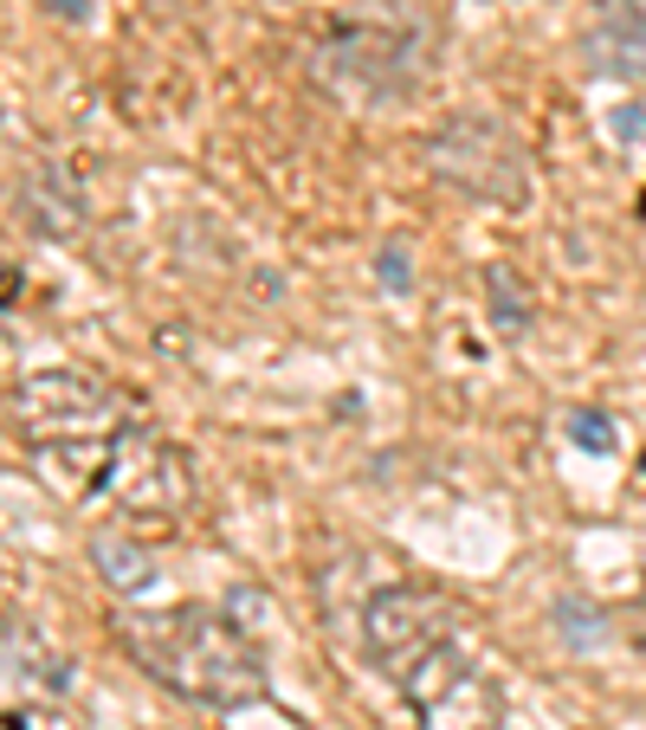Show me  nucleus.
<instances>
[{
    "label": "nucleus",
    "mask_w": 646,
    "mask_h": 730,
    "mask_svg": "<svg viewBox=\"0 0 646 730\" xmlns=\"http://www.w3.org/2000/svg\"><path fill=\"white\" fill-rule=\"evenodd\" d=\"M143 427V408L78 368H39L13 388V434L26 439L39 479L66 498H104L124 459V439Z\"/></svg>",
    "instance_id": "nucleus-1"
},
{
    "label": "nucleus",
    "mask_w": 646,
    "mask_h": 730,
    "mask_svg": "<svg viewBox=\"0 0 646 730\" xmlns=\"http://www.w3.org/2000/svg\"><path fill=\"white\" fill-rule=\"evenodd\" d=\"M117 640L155 685H168L188 705L246 711L266 698V654L220 608L188 601V608H162V614H117Z\"/></svg>",
    "instance_id": "nucleus-2"
},
{
    "label": "nucleus",
    "mask_w": 646,
    "mask_h": 730,
    "mask_svg": "<svg viewBox=\"0 0 646 730\" xmlns=\"http://www.w3.org/2000/svg\"><path fill=\"white\" fill-rule=\"evenodd\" d=\"M453 640H466V608L427 582H388L362 601V654L395 692Z\"/></svg>",
    "instance_id": "nucleus-3"
},
{
    "label": "nucleus",
    "mask_w": 646,
    "mask_h": 730,
    "mask_svg": "<svg viewBox=\"0 0 646 730\" xmlns=\"http://www.w3.org/2000/svg\"><path fill=\"white\" fill-rule=\"evenodd\" d=\"M421 46L395 26H337L310 52V78L343 104H395L421 84Z\"/></svg>",
    "instance_id": "nucleus-4"
},
{
    "label": "nucleus",
    "mask_w": 646,
    "mask_h": 730,
    "mask_svg": "<svg viewBox=\"0 0 646 730\" xmlns=\"http://www.w3.org/2000/svg\"><path fill=\"white\" fill-rule=\"evenodd\" d=\"M427 168L446 188L492 201V208H524V195H530L524 143L492 117H446L427 137Z\"/></svg>",
    "instance_id": "nucleus-5"
},
{
    "label": "nucleus",
    "mask_w": 646,
    "mask_h": 730,
    "mask_svg": "<svg viewBox=\"0 0 646 730\" xmlns=\"http://www.w3.org/2000/svg\"><path fill=\"white\" fill-rule=\"evenodd\" d=\"M401 698L414 705L421 730H492L498 725V685L479 672V659L466 654V640H453L446 654H433L408 685Z\"/></svg>",
    "instance_id": "nucleus-6"
},
{
    "label": "nucleus",
    "mask_w": 646,
    "mask_h": 730,
    "mask_svg": "<svg viewBox=\"0 0 646 730\" xmlns=\"http://www.w3.org/2000/svg\"><path fill=\"white\" fill-rule=\"evenodd\" d=\"M72 685L66 654L26 627V621H0V718H33L39 705H59Z\"/></svg>",
    "instance_id": "nucleus-7"
},
{
    "label": "nucleus",
    "mask_w": 646,
    "mask_h": 730,
    "mask_svg": "<svg viewBox=\"0 0 646 730\" xmlns=\"http://www.w3.org/2000/svg\"><path fill=\"white\" fill-rule=\"evenodd\" d=\"M582 52L595 72L646 84V0H595L582 26Z\"/></svg>",
    "instance_id": "nucleus-8"
},
{
    "label": "nucleus",
    "mask_w": 646,
    "mask_h": 730,
    "mask_svg": "<svg viewBox=\"0 0 646 730\" xmlns=\"http://www.w3.org/2000/svg\"><path fill=\"white\" fill-rule=\"evenodd\" d=\"M91 563H97V576L110 588H124V594H137L149 582V556L137 543H124L117 530H104V537H91Z\"/></svg>",
    "instance_id": "nucleus-9"
},
{
    "label": "nucleus",
    "mask_w": 646,
    "mask_h": 730,
    "mask_svg": "<svg viewBox=\"0 0 646 730\" xmlns=\"http://www.w3.org/2000/svg\"><path fill=\"white\" fill-rule=\"evenodd\" d=\"M563 434H569L582 452H614V427H608L595 408H575L569 421H563Z\"/></svg>",
    "instance_id": "nucleus-10"
},
{
    "label": "nucleus",
    "mask_w": 646,
    "mask_h": 730,
    "mask_svg": "<svg viewBox=\"0 0 646 730\" xmlns=\"http://www.w3.org/2000/svg\"><path fill=\"white\" fill-rule=\"evenodd\" d=\"M381 279H388V285H408V272H401V252H388V259H381Z\"/></svg>",
    "instance_id": "nucleus-11"
},
{
    "label": "nucleus",
    "mask_w": 646,
    "mask_h": 730,
    "mask_svg": "<svg viewBox=\"0 0 646 730\" xmlns=\"http://www.w3.org/2000/svg\"><path fill=\"white\" fill-rule=\"evenodd\" d=\"M52 7H59V13H66V20H84V13H91V7H84V0H52Z\"/></svg>",
    "instance_id": "nucleus-12"
}]
</instances>
